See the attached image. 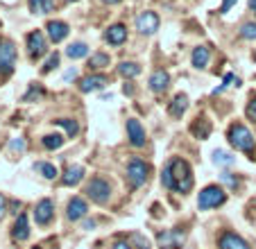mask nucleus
<instances>
[{
	"mask_svg": "<svg viewBox=\"0 0 256 249\" xmlns=\"http://www.w3.org/2000/svg\"><path fill=\"white\" fill-rule=\"evenodd\" d=\"M161 184L170 190L188 192L193 188V170L184 158H170L168 166L161 172Z\"/></svg>",
	"mask_w": 256,
	"mask_h": 249,
	"instance_id": "1",
	"label": "nucleus"
},
{
	"mask_svg": "<svg viewBox=\"0 0 256 249\" xmlns=\"http://www.w3.org/2000/svg\"><path fill=\"white\" fill-rule=\"evenodd\" d=\"M227 136H229V143H232L236 150H240V152H250V154H254V136H252V132L247 130L245 124L234 122L232 127H229Z\"/></svg>",
	"mask_w": 256,
	"mask_h": 249,
	"instance_id": "2",
	"label": "nucleus"
},
{
	"mask_svg": "<svg viewBox=\"0 0 256 249\" xmlns=\"http://www.w3.org/2000/svg\"><path fill=\"white\" fill-rule=\"evenodd\" d=\"M227 202V192L222 190L220 186H206L198 197V206L202 211L206 208H216V206H222Z\"/></svg>",
	"mask_w": 256,
	"mask_h": 249,
	"instance_id": "3",
	"label": "nucleus"
},
{
	"mask_svg": "<svg viewBox=\"0 0 256 249\" xmlns=\"http://www.w3.org/2000/svg\"><path fill=\"white\" fill-rule=\"evenodd\" d=\"M148 174H150V166L145 161H140V158H132L130 166H127V179H130L132 186L134 188L143 186L148 182Z\"/></svg>",
	"mask_w": 256,
	"mask_h": 249,
	"instance_id": "4",
	"label": "nucleus"
},
{
	"mask_svg": "<svg viewBox=\"0 0 256 249\" xmlns=\"http://www.w3.org/2000/svg\"><path fill=\"white\" fill-rule=\"evenodd\" d=\"M86 195L91 197L93 202H98V204H104V202L109 200V195H112V186H109L106 179L93 177L91 182L86 184Z\"/></svg>",
	"mask_w": 256,
	"mask_h": 249,
	"instance_id": "5",
	"label": "nucleus"
},
{
	"mask_svg": "<svg viewBox=\"0 0 256 249\" xmlns=\"http://www.w3.org/2000/svg\"><path fill=\"white\" fill-rule=\"evenodd\" d=\"M16 64V48L12 41L0 44V72H12Z\"/></svg>",
	"mask_w": 256,
	"mask_h": 249,
	"instance_id": "6",
	"label": "nucleus"
},
{
	"mask_svg": "<svg viewBox=\"0 0 256 249\" xmlns=\"http://www.w3.org/2000/svg\"><path fill=\"white\" fill-rule=\"evenodd\" d=\"M136 30L143 34H154L159 30V16L154 12H143L136 16Z\"/></svg>",
	"mask_w": 256,
	"mask_h": 249,
	"instance_id": "7",
	"label": "nucleus"
},
{
	"mask_svg": "<svg viewBox=\"0 0 256 249\" xmlns=\"http://www.w3.org/2000/svg\"><path fill=\"white\" fill-rule=\"evenodd\" d=\"M156 240H159L161 249H177L179 244L184 242V234L177 229H168V231H161V234L156 236Z\"/></svg>",
	"mask_w": 256,
	"mask_h": 249,
	"instance_id": "8",
	"label": "nucleus"
},
{
	"mask_svg": "<svg viewBox=\"0 0 256 249\" xmlns=\"http://www.w3.org/2000/svg\"><path fill=\"white\" fill-rule=\"evenodd\" d=\"M28 52H30L32 59L41 57V54L46 52V36L39 32V30L32 32V34H28Z\"/></svg>",
	"mask_w": 256,
	"mask_h": 249,
	"instance_id": "9",
	"label": "nucleus"
},
{
	"mask_svg": "<svg viewBox=\"0 0 256 249\" xmlns=\"http://www.w3.org/2000/svg\"><path fill=\"white\" fill-rule=\"evenodd\" d=\"M127 138H130V143L134 145V148L145 145V130L140 127L138 120H134V118L127 120Z\"/></svg>",
	"mask_w": 256,
	"mask_h": 249,
	"instance_id": "10",
	"label": "nucleus"
},
{
	"mask_svg": "<svg viewBox=\"0 0 256 249\" xmlns=\"http://www.w3.org/2000/svg\"><path fill=\"white\" fill-rule=\"evenodd\" d=\"M52 213H54L52 200H41L36 204V208H34V220H36V224H48Z\"/></svg>",
	"mask_w": 256,
	"mask_h": 249,
	"instance_id": "11",
	"label": "nucleus"
},
{
	"mask_svg": "<svg viewBox=\"0 0 256 249\" xmlns=\"http://www.w3.org/2000/svg\"><path fill=\"white\" fill-rule=\"evenodd\" d=\"M106 84H109V80H106L104 75H88V77H84V80L80 82V91L82 93L100 91V88H104Z\"/></svg>",
	"mask_w": 256,
	"mask_h": 249,
	"instance_id": "12",
	"label": "nucleus"
},
{
	"mask_svg": "<svg viewBox=\"0 0 256 249\" xmlns=\"http://www.w3.org/2000/svg\"><path fill=\"white\" fill-rule=\"evenodd\" d=\"M86 211H88V206L82 197H72V200L68 202V220H72V222L82 220V218L86 216Z\"/></svg>",
	"mask_w": 256,
	"mask_h": 249,
	"instance_id": "13",
	"label": "nucleus"
},
{
	"mask_svg": "<svg viewBox=\"0 0 256 249\" xmlns=\"http://www.w3.org/2000/svg\"><path fill=\"white\" fill-rule=\"evenodd\" d=\"M220 249H250V244H247L240 236L227 231V234H222V238H220Z\"/></svg>",
	"mask_w": 256,
	"mask_h": 249,
	"instance_id": "14",
	"label": "nucleus"
},
{
	"mask_svg": "<svg viewBox=\"0 0 256 249\" xmlns=\"http://www.w3.org/2000/svg\"><path fill=\"white\" fill-rule=\"evenodd\" d=\"M48 36L52 38L54 44L64 41V38L68 36V25L64 23V20H50L48 23Z\"/></svg>",
	"mask_w": 256,
	"mask_h": 249,
	"instance_id": "15",
	"label": "nucleus"
},
{
	"mask_svg": "<svg viewBox=\"0 0 256 249\" xmlns=\"http://www.w3.org/2000/svg\"><path fill=\"white\" fill-rule=\"evenodd\" d=\"M104 38H106V44H112V46H120V44H125V38H127V30H125V25H112V28L106 30Z\"/></svg>",
	"mask_w": 256,
	"mask_h": 249,
	"instance_id": "16",
	"label": "nucleus"
},
{
	"mask_svg": "<svg viewBox=\"0 0 256 249\" xmlns=\"http://www.w3.org/2000/svg\"><path fill=\"white\" fill-rule=\"evenodd\" d=\"M12 236H14V240H28L30 224H28V216H25V213H20V216L16 218L14 229H12Z\"/></svg>",
	"mask_w": 256,
	"mask_h": 249,
	"instance_id": "17",
	"label": "nucleus"
},
{
	"mask_svg": "<svg viewBox=\"0 0 256 249\" xmlns=\"http://www.w3.org/2000/svg\"><path fill=\"white\" fill-rule=\"evenodd\" d=\"M168 84H170V75H168L166 70L152 72V77H150V88H152L154 93L166 91V88H168Z\"/></svg>",
	"mask_w": 256,
	"mask_h": 249,
	"instance_id": "18",
	"label": "nucleus"
},
{
	"mask_svg": "<svg viewBox=\"0 0 256 249\" xmlns=\"http://www.w3.org/2000/svg\"><path fill=\"white\" fill-rule=\"evenodd\" d=\"M82 179H84V168L82 166H70V168L66 170V174H64L62 182L66 184V186H78Z\"/></svg>",
	"mask_w": 256,
	"mask_h": 249,
	"instance_id": "19",
	"label": "nucleus"
},
{
	"mask_svg": "<svg viewBox=\"0 0 256 249\" xmlns=\"http://www.w3.org/2000/svg\"><path fill=\"white\" fill-rule=\"evenodd\" d=\"M186 109H188V96L179 93V96L172 100V104H170V116H172V118H179Z\"/></svg>",
	"mask_w": 256,
	"mask_h": 249,
	"instance_id": "20",
	"label": "nucleus"
},
{
	"mask_svg": "<svg viewBox=\"0 0 256 249\" xmlns=\"http://www.w3.org/2000/svg\"><path fill=\"white\" fill-rule=\"evenodd\" d=\"M54 10V0H30V12L34 14H50Z\"/></svg>",
	"mask_w": 256,
	"mask_h": 249,
	"instance_id": "21",
	"label": "nucleus"
},
{
	"mask_svg": "<svg viewBox=\"0 0 256 249\" xmlns=\"http://www.w3.org/2000/svg\"><path fill=\"white\" fill-rule=\"evenodd\" d=\"M66 54L70 59H82V57H86V54H88V46L82 44V41H78V44H70L66 48Z\"/></svg>",
	"mask_w": 256,
	"mask_h": 249,
	"instance_id": "22",
	"label": "nucleus"
},
{
	"mask_svg": "<svg viewBox=\"0 0 256 249\" xmlns=\"http://www.w3.org/2000/svg\"><path fill=\"white\" fill-rule=\"evenodd\" d=\"M208 64V48L206 46H200L193 50V66L195 68H204Z\"/></svg>",
	"mask_w": 256,
	"mask_h": 249,
	"instance_id": "23",
	"label": "nucleus"
},
{
	"mask_svg": "<svg viewBox=\"0 0 256 249\" xmlns=\"http://www.w3.org/2000/svg\"><path fill=\"white\" fill-rule=\"evenodd\" d=\"M54 122H57L59 127H64V130L68 132V136H70V138H75V136L80 134V124L75 122V120H70V118H59V120H54Z\"/></svg>",
	"mask_w": 256,
	"mask_h": 249,
	"instance_id": "24",
	"label": "nucleus"
},
{
	"mask_svg": "<svg viewBox=\"0 0 256 249\" xmlns=\"http://www.w3.org/2000/svg\"><path fill=\"white\" fill-rule=\"evenodd\" d=\"M104 66H109V54H104V52H96L88 59V68H91V70H100V68H104Z\"/></svg>",
	"mask_w": 256,
	"mask_h": 249,
	"instance_id": "25",
	"label": "nucleus"
},
{
	"mask_svg": "<svg viewBox=\"0 0 256 249\" xmlns=\"http://www.w3.org/2000/svg\"><path fill=\"white\" fill-rule=\"evenodd\" d=\"M118 72H120L122 77H136L140 72V68H138V64H134V62H125L118 66Z\"/></svg>",
	"mask_w": 256,
	"mask_h": 249,
	"instance_id": "26",
	"label": "nucleus"
},
{
	"mask_svg": "<svg viewBox=\"0 0 256 249\" xmlns=\"http://www.w3.org/2000/svg\"><path fill=\"white\" fill-rule=\"evenodd\" d=\"M44 145L48 150H59L64 145V136L62 134H48V136H44Z\"/></svg>",
	"mask_w": 256,
	"mask_h": 249,
	"instance_id": "27",
	"label": "nucleus"
},
{
	"mask_svg": "<svg viewBox=\"0 0 256 249\" xmlns=\"http://www.w3.org/2000/svg\"><path fill=\"white\" fill-rule=\"evenodd\" d=\"M34 170H39L46 179H54V177H57V168H54L52 163H36V166H34Z\"/></svg>",
	"mask_w": 256,
	"mask_h": 249,
	"instance_id": "28",
	"label": "nucleus"
},
{
	"mask_svg": "<svg viewBox=\"0 0 256 249\" xmlns=\"http://www.w3.org/2000/svg\"><path fill=\"white\" fill-rule=\"evenodd\" d=\"M213 161L220 163V166H232L234 156L229 152H224V150H216V152H213Z\"/></svg>",
	"mask_w": 256,
	"mask_h": 249,
	"instance_id": "29",
	"label": "nucleus"
},
{
	"mask_svg": "<svg viewBox=\"0 0 256 249\" xmlns=\"http://www.w3.org/2000/svg\"><path fill=\"white\" fill-rule=\"evenodd\" d=\"M190 130H193V134H195V136H200V138H206L208 132H211V124H208L206 120H202V122H195L193 127H190Z\"/></svg>",
	"mask_w": 256,
	"mask_h": 249,
	"instance_id": "30",
	"label": "nucleus"
},
{
	"mask_svg": "<svg viewBox=\"0 0 256 249\" xmlns=\"http://www.w3.org/2000/svg\"><path fill=\"white\" fill-rule=\"evenodd\" d=\"M130 242L136 244L138 249H150V242H148V238H143L140 234H132L130 236Z\"/></svg>",
	"mask_w": 256,
	"mask_h": 249,
	"instance_id": "31",
	"label": "nucleus"
},
{
	"mask_svg": "<svg viewBox=\"0 0 256 249\" xmlns=\"http://www.w3.org/2000/svg\"><path fill=\"white\" fill-rule=\"evenodd\" d=\"M240 34L245 38H256V23H245L240 30Z\"/></svg>",
	"mask_w": 256,
	"mask_h": 249,
	"instance_id": "32",
	"label": "nucleus"
},
{
	"mask_svg": "<svg viewBox=\"0 0 256 249\" xmlns=\"http://www.w3.org/2000/svg\"><path fill=\"white\" fill-rule=\"evenodd\" d=\"M57 64H59V54H57V52H52V54H50V57H48V62H46L44 72H50L54 66H57Z\"/></svg>",
	"mask_w": 256,
	"mask_h": 249,
	"instance_id": "33",
	"label": "nucleus"
},
{
	"mask_svg": "<svg viewBox=\"0 0 256 249\" xmlns=\"http://www.w3.org/2000/svg\"><path fill=\"white\" fill-rule=\"evenodd\" d=\"M245 114H247V118L256 122V98H252V100H250V104H247Z\"/></svg>",
	"mask_w": 256,
	"mask_h": 249,
	"instance_id": "34",
	"label": "nucleus"
},
{
	"mask_svg": "<svg viewBox=\"0 0 256 249\" xmlns=\"http://www.w3.org/2000/svg\"><path fill=\"white\" fill-rule=\"evenodd\" d=\"M10 150H12L14 154H16V152L20 154V152L25 150V140H23V138H14V140H12V145H10Z\"/></svg>",
	"mask_w": 256,
	"mask_h": 249,
	"instance_id": "35",
	"label": "nucleus"
},
{
	"mask_svg": "<svg viewBox=\"0 0 256 249\" xmlns=\"http://www.w3.org/2000/svg\"><path fill=\"white\" fill-rule=\"evenodd\" d=\"M232 82H238V80H236V77H234V75H227V77H224V82H222V86H220V88H216V91H213V93H216V96H218V93H222L227 86H232Z\"/></svg>",
	"mask_w": 256,
	"mask_h": 249,
	"instance_id": "36",
	"label": "nucleus"
},
{
	"mask_svg": "<svg viewBox=\"0 0 256 249\" xmlns=\"http://www.w3.org/2000/svg\"><path fill=\"white\" fill-rule=\"evenodd\" d=\"M41 93H44V91H41V86H39V88L34 86V88H32V91H30V93H28V96H25V100H32V98H39V96H41Z\"/></svg>",
	"mask_w": 256,
	"mask_h": 249,
	"instance_id": "37",
	"label": "nucleus"
},
{
	"mask_svg": "<svg viewBox=\"0 0 256 249\" xmlns=\"http://www.w3.org/2000/svg\"><path fill=\"white\" fill-rule=\"evenodd\" d=\"M234 2H238V0H224V2H222V7H220V12H222V14H224V12H229V10H232V5H234Z\"/></svg>",
	"mask_w": 256,
	"mask_h": 249,
	"instance_id": "38",
	"label": "nucleus"
},
{
	"mask_svg": "<svg viewBox=\"0 0 256 249\" xmlns=\"http://www.w3.org/2000/svg\"><path fill=\"white\" fill-rule=\"evenodd\" d=\"M5 211H7V202H5V197L0 195V220H2V216H5Z\"/></svg>",
	"mask_w": 256,
	"mask_h": 249,
	"instance_id": "39",
	"label": "nucleus"
},
{
	"mask_svg": "<svg viewBox=\"0 0 256 249\" xmlns=\"http://www.w3.org/2000/svg\"><path fill=\"white\" fill-rule=\"evenodd\" d=\"M222 182H227L229 186H234V188L238 186V182H236V179H234V177H229V174H222Z\"/></svg>",
	"mask_w": 256,
	"mask_h": 249,
	"instance_id": "40",
	"label": "nucleus"
},
{
	"mask_svg": "<svg viewBox=\"0 0 256 249\" xmlns=\"http://www.w3.org/2000/svg\"><path fill=\"white\" fill-rule=\"evenodd\" d=\"M75 75H78V70H75V68H70V70H68L66 75H64V80L68 82V80H72V77H75Z\"/></svg>",
	"mask_w": 256,
	"mask_h": 249,
	"instance_id": "41",
	"label": "nucleus"
},
{
	"mask_svg": "<svg viewBox=\"0 0 256 249\" xmlns=\"http://www.w3.org/2000/svg\"><path fill=\"white\" fill-rule=\"evenodd\" d=\"M114 249H132V244H127V242H116V244H114Z\"/></svg>",
	"mask_w": 256,
	"mask_h": 249,
	"instance_id": "42",
	"label": "nucleus"
},
{
	"mask_svg": "<svg viewBox=\"0 0 256 249\" xmlns=\"http://www.w3.org/2000/svg\"><path fill=\"white\" fill-rule=\"evenodd\" d=\"M0 2H5V5H14V2H18V0H0Z\"/></svg>",
	"mask_w": 256,
	"mask_h": 249,
	"instance_id": "43",
	"label": "nucleus"
},
{
	"mask_svg": "<svg viewBox=\"0 0 256 249\" xmlns=\"http://www.w3.org/2000/svg\"><path fill=\"white\" fill-rule=\"evenodd\" d=\"M250 5H252V10L256 12V0H250Z\"/></svg>",
	"mask_w": 256,
	"mask_h": 249,
	"instance_id": "44",
	"label": "nucleus"
},
{
	"mask_svg": "<svg viewBox=\"0 0 256 249\" xmlns=\"http://www.w3.org/2000/svg\"><path fill=\"white\" fill-rule=\"evenodd\" d=\"M104 2H109V5H114V2H120V0H104Z\"/></svg>",
	"mask_w": 256,
	"mask_h": 249,
	"instance_id": "45",
	"label": "nucleus"
}]
</instances>
